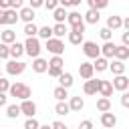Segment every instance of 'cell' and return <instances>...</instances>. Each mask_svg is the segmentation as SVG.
<instances>
[{
	"mask_svg": "<svg viewBox=\"0 0 129 129\" xmlns=\"http://www.w3.org/2000/svg\"><path fill=\"white\" fill-rule=\"evenodd\" d=\"M46 69H48V60H44L40 56L32 60V71L34 73H46Z\"/></svg>",
	"mask_w": 129,
	"mask_h": 129,
	"instance_id": "ffe728a7",
	"label": "cell"
},
{
	"mask_svg": "<svg viewBox=\"0 0 129 129\" xmlns=\"http://www.w3.org/2000/svg\"><path fill=\"white\" fill-rule=\"evenodd\" d=\"M83 91H85V95H97V91H99V79H97V81H95V79L85 81Z\"/></svg>",
	"mask_w": 129,
	"mask_h": 129,
	"instance_id": "d6986e66",
	"label": "cell"
},
{
	"mask_svg": "<svg viewBox=\"0 0 129 129\" xmlns=\"http://www.w3.org/2000/svg\"><path fill=\"white\" fill-rule=\"evenodd\" d=\"M22 46H24V52H26L28 56H32V58H38V56H40V50H42V48H40V40H38L36 36H34V38H26V42H24Z\"/></svg>",
	"mask_w": 129,
	"mask_h": 129,
	"instance_id": "7a4b0ae2",
	"label": "cell"
},
{
	"mask_svg": "<svg viewBox=\"0 0 129 129\" xmlns=\"http://www.w3.org/2000/svg\"><path fill=\"white\" fill-rule=\"evenodd\" d=\"M36 36H40V38H44V40H50V38H52V28H50V26H40L38 32H36Z\"/></svg>",
	"mask_w": 129,
	"mask_h": 129,
	"instance_id": "4dcf8cb0",
	"label": "cell"
},
{
	"mask_svg": "<svg viewBox=\"0 0 129 129\" xmlns=\"http://www.w3.org/2000/svg\"><path fill=\"white\" fill-rule=\"evenodd\" d=\"M67 14H69V12H67L64 8H60V6H58L56 10H52V18L56 20V24H64V20H67Z\"/></svg>",
	"mask_w": 129,
	"mask_h": 129,
	"instance_id": "cb8c5ba5",
	"label": "cell"
},
{
	"mask_svg": "<svg viewBox=\"0 0 129 129\" xmlns=\"http://www.w3.org/2000/svg\"><path fill=\"white\" fill-rule=\"evenodd\" d=\"M18 107H20V115H26L28 119L36 115V105H34V101H30V99L22 101V103H20Z\"/></svg>",
	"mask_w": 129,
	"mask_h": 129,
	"instance_id": "52a82bcc",
	"label": "cell"
},
{
	"mask_svg": "<svg viewBox=\"0 0 129 129\" xmlns=\"http://www.w3.org/2000/svg\"><path fill=\"white\" fill-rule=\"evenodd\" d=\"M83 52L89 58H99L101 56V50H99L97 42H93V40H83Z\"/></svg>",
	"mask_w": 129,
	"mask_h": 129,
	"instance_id": "3957f363",
	"label": "cell"
},
{
	"mask_svg": "<svg viewBox=\"0 0 129 129\" xmlns=\"http://www.w3.org/2000/svg\"><path fill=\"white\" fill-rule=\"evenodd\" d=\"M121 40H123V46H127V44H129V32H123Z\"/></svg>",
	"mask_w": 129,
	"mask_h": 129,
	"instance_id": "816d5d0a",
	"label": "cell"
},
{
	"mask_svg": "<svg viewBox=\"0 0 129 129\" xmlns=\"http://www.w3.org/2000/svg\"><path fill=\"white\" fill-rule=\"evenodd\" d=\"M10 8L12 10H20L22 8V0H10Z\"/></svg>",
	"mask_w": 129,
	"mask_h": 129,
	"instance_id": "f6af8a7d",
	"label": "cell"
},
{
	"mask_svg": "<svg viewBox=\"0 0 129 129\" xmlns=\"http://www.w3.org/2000/svg\"><path fill=\"white\" fill-rule=\"evenodd\" d=\"M0 42L2 44H12V42H16V32L14 30H10V28H6V30H2V34H0Z\"/></svg>",
	"mask_w": 129,
	"mask_h": 129,
	"instance_id": "9a60e30c",
	"label": "cell"
},
{
	"mask_svg": "<svg viewBox=\"0 0 129 129\" xmlns=\"http://www.w3.org/2000/svg\"><path fill=\"white\" fill-rule=\"evenodd\" d=\"M46 71H48V75H50V77H56V79H58V77H60V75L64 73L62 69H52V67H48Z\"/></svg>",
	"mask_w": 129,
	"mask_h": 129,
	"instance_id": "7bdbcfd3",
	"label": "cell"
},
{
	"mask_svg": "<svg viewBox=\"0 0 129 129\" xmlns=\"http://www.w3.org/2000/svg\"><path fill=\"white\" fill-rule=\"evenodd\" d=\"M46 50L52 52L54 56H60V54L64 52V44H62V40H58V38H50V40H46Z\"/></svg>",
	"mask_w": 129,
	"mask_h": 129,
	"instance_id": "277c9868",
	"label": "cell"
},
{
	"mask_svg": "<svg viewBox=\"0 0 129 129\" xmlns=\"http://www.w3.org/2000/svg\"><path fill=\"white\" fill-rule=\"evenodd\" d=\"M42 4H44L42 0H30V6H28V8H30V10H36V8H40Z\"/></svg>",
	"mask_w": 129,
	"mask_h": 129,
	"instance_id": "bcb514c9",
	"label": "cell"
},
{
	"mask_svg": "<svg viewBox=\"0 0 129 129\" xmlns=\"http://www.w3.org/2000/svg\"><path fill=\"white\" fill-rule=\"evenodd\" d=\"M99 34H101V38H103L105 42H111V36H113V32H111L109 28H101V30H99Z\"/></svg>",
	"mask_w": 129,
	"mask_h": 129,
	"instance_id": "f35d334b",
	"label": "cell"
},
{
	"mask_svg": "<svg viewBox=\"0 0 129 129\" xmlns=\"http://www.w3.org/2000/svg\"><path fill=\"white\" fill-rule=\"evenodd\" d=\"M18 18H22V20L28 24V22H32V18H34V10H30L28 6H24V8H20V12H18Z\"/></svg>",
	"mask_w": 129,
	"mask_h": 129,
	"instance_id": "603a6c76",
	"label": "cell"
},
{
	"mask_svg": "<svg viewBox=\"0 0 129 129\" xmlns=\"http://www.w3.org/2000/svg\"><path fill=\"white\" fill-rule=\"evenodd\" d=\"M38 129H50V125H40Z\"/></svg>",
	"mask_w": 129,
	"mask_h": 129,
	"instance_id": "db71d44e",
	"label": "cell"
},
{
	"mask_svg": "<svg viewBox=\"0 0 129 129\" xmlns=\"http://www.w3.org/2000/svg\"><path fill=\"white\" fill-rule=\"evenodd\" d=\"M18 22V12L16 10H6V24H16Z\"/></svg>",
	"mask_w": 129,
	"mask_h": 129,
	"instance_id": "d6a6232c",
	"label": "cell"
},
{
	"mask_svg": "<svg viewBox=\"0 0 129 129\" xmlns=\"http://www.w3.org/2000/svg\"><path fill=\"white\" fill-rule=\"evenodd\" d=\"M85 107V101L81 97H71V103H69V109L71 111H81Z\"/></svg>",
	"mask_w": 129,
	"mask_h": 129,
	"instance_id": "4316f807",
	"label": "cell"
},
{
	"mask_svg": "<svg viewBox=\"0 0 129 129\" xmlns=\"http://www.w3.org/2000/svg\"><path fill=\"white\" fill-rule=\"evenodd\" d=\"M93 64L91 62H81L79 64V75H81V79H85V81H91L93 79Z\"/></svg>",
	"mask_w": 129,
	"mask_h": 129,
	"instance_id": "9c48e42d",
	"label": "cell"
},
{
	"mask_svg": "<svg viewBox=\"0 0 129 129\" xmlns=\"http://www.w3.org/2000/svg\"><path fill=\"white\" fill-rule=\"evenodd\" d=\"M121 26H123V18H121V16L113 14V16H109V18H107V26H105V28H109L111 32H113V30H119Z\"/></svg>",
	"mask_w": 129,
	"mask_h": 129,
	"instance_id": "7c38bea8",
	"label": "cell"
},
{
	"mask_svg": "<svg viewBox=\"0 0 129 129\" xmlns=\"http://www.w3.org/2000/svg\"><path fill=\"white\" fill-rule=\"evenodd\" d=\"M115 77H119V75H125V62H121V60H115L113 58V62H109V67H107Z\"/></svg>",
	"mask_w": 129,
	"mask_h": 129,
	"instance_id": "e0dca14e",
	"label": "cell"
},
{
	"mask_svg": "<svg viewBox=\"0 0 129 129\" xmlns=\"http://www.w3.org/2000/svg\"><path fill=\"white\" fill-rule=\"evenodd\" d=\"M50 129H69V127H67L62 121H54V123L50 125Z\"/></svg>",
	"mask_w": 129,
	"mask_h": 129,
	"instance_id": "c3c4849f",
	"label": "cell"
},
{
	"mask_svg": "<svg viewBox=\"0 0 129 129\" xmlns=\"http://www.w3.org/2000/svg\"><path fill=\"white\" fill-rule=\"evenodd\" d=\"M83 36H85V26L69 30V42L71 44H83Z\"/></svg>",
	"mask_w": 129,
	"mask_h": 129,
	"instance_id": "5b68a950",
	"label": "cell"
},
{
	"mask_svg": "<svg viewBox=\"0 0 129 129\" xmlns=\"http://www.w3.org/2000/svg\"><path fill=\"white\" fill-rule=\"evenodd\" d=\"M26 69V64L22 60H8L6 62V73L8 75H22Z\"/></svg>",
	"mask_w": 129,
	"mask_h": 129,
	"instance_id": "8992f818",
	"label": "cell"
},
{
	"mask_svg": "<svg viewBox=\"0 0 129 129\" xmlns=\"http://www.w3.org/2000/svg\"><path fill=\"white\" fill-rule=\"evenodd\" d=\"M52 95L56 97V101H64V99L69 97V91H67V89H62V87H56V89L52 91Z\"/></svg>",
	"mask_w": 129,
	"mask_h": 129,
	"instance_id": "836d02e7",
	"label": "cell"
},
{
	"mask_svg": "<svg viewBox=\"0 0 129 129\" xmlns=\"http://www.w3.org/2000/svg\"><path fill=\"white\" fill-rule=\"evenodd\" d=\"M0 24H6V10H0Z\"/></svg>",
	"mask_w": 129,
	"mask_h": 129,
	"instance_id": "f5cc1de1",
	"label": "cell"
},
{
	"mask_svg": "<svg viewBox=\"0 0 129 129\" xmlns=\"http://www.w3.org/2000/svg\"><path fill=\"white\" fill-rule=\"evenodd\" d=\"M79 129H93V121H89V119L81 121V123H79Z\"/></svg>",
	"mask_w": 129,
	"mask_h": 129,
	"instance_id": "ee69618b",
	"label": "cell"
},
{
	"mask_svg": "<svg viewBox=\"0 0 129 129\" xmlns=\"http://www.w3.org/2000/svg\"><path fill=\"white\" fill-rule=\"evenodd\" d=\"M8 48H10V56H12V60H18V58L24 54V46H22V42H12Z\"/></svg>",
	"mask_w": 129,
	"mask_h": 129,
	"instance_id": "2e32d148",
	"label": "cell"
},
{
	"mask_svg": "<svg viewBox=\"0 0 129 129\" xmlns=\"http://www.w3.org/2000/svg\"><path fill=\"white\" fill-rule=\"evenodd\" d=\"M111 87H113V89H117V91H121V93H125V91L129 89V79H127L125 75H119V77H115V79H113Z\"/></svg>",
	"mask_w": 129,
	"mask_h": 129,
	"instance_id": "ba28073f",
	"label": "cell"
},
{
	"mask_svg": "<svg viewBox=\"0 0 129 129\" xmlns=\"http://www.w3.org/2000/svg\"><path fill=\"white\" fill-rule=\"evenodd\" d=\"M8 56H10L8 44H2V42H0V60H2V58H8Z\"/></svg>",
	"mask_w": 129,
	"mask_h": 129,
	"instance_id": "ab89813d",
	"label": "cell"
},
{
	"mask_svg": "<svg viewBox=\"0 0 129 129\" xmlns=\"http://www.w3.org/2000/svg\"><path fill=\"white\" fill-rule=\"evenodd\" d=\"M0 10H10V0H0Z\"/></svg>",
	"mask_w": 129,
	"mask_h": 129,
	"instance_id": "681fc988",
	"label": "cell"
},
{
	"mask_svg": "<svg viewBox=\"0 0 129 129\" xmlns=\"http://www.w3.org/2000/svg\"><path fill=\"white\" fill-rule=\"evenodd\" d=\"M115 123H117V117L109 111V113H101V125L103 127H107V129H113L115 127Z\"/></svg>",
	"mask_w": 129,
	"mask_h": 129,
	"instance_id": "5bb4252c",
	"label": "cell"
},
{
	"mask_svg": "<svg viewBox=\"0 0 129 129\" xmlns=\"http://www.w3.org/2000/svg\"><path fill=\"white\" fill-rule=\"evenodd\" d=\"M93 64V71H107V67H109V60L107 58H103V56H99V58H95V62H91Z\"/></svg>",
	"mask_w": 129,
	"mask_h": 129,
	"instance_id": "484cf974",
	"label": "cell"
},
{
	"mask_svg": "<svg viewBox=\"0 0 129 129\" xmlns=\"http://www.w3.org/2000/svg\"><path fill=\"white\" fill-rule=\"evenodd\" d=\"M62 56H52L50 60H48V67H52V69H62Z\"/></svg>",
	"mask_w": 129,
	"mask_h": 129,
	"instance_id": "8d00e7d4",
	"label": "cell"
},
{
	"mask_svg": "<svg viewBox=\"0 0 129 129\" xmlns=\"http://www.w3.org/2000/svg\"><path fill=\"white\" fill-rule=\"evenodd\" d=\"M97 93H101V97H103V99H109V97L113 95L111 81H103V79H99V91H97Z\"/></svg>",
	"mask_w": 129,
	"mask_h": 129,
	"instance_id": "30bf717a",
	"label": "cell"
},
{
	"mask_svg": "<svg viewBox=\"0 0 129 129\" xmlns=\"http://www.w3.org/2000/svg\"><path fill=\"white\" fill-rule=\"evenodd\" d=\"M79 4H81V0H60V2H58V6L64 8V10H67V8H75V6H79Z\"/></svg>",
	"mask_w": 129,
	"mask_h": 129,
	"instance_id": "d590c367",
	"label": "cell"
},
{
	"mask_svg": "<svg viewBox=\"0 0 129 129\" xmlns=\"http://www.w3.org/2000/svg\"><path fill=\"white\" fill-rule=\"evenodd\" d=\"M10 89V81H6L4 77H0V93H6Z\"/></svg>",
	"mask_w": 129,
	"mask_h": 129,
	"instance_id": "b9f144b4",
	"label": "cell"
},
{
	"mask_svg": "<svg viewBox=\"0 0 129 129\" xmlns=\"http://www.w3.org/2000/svg\"><path fill=\"white\" fill-rule=\"evenodd\" d=\"M28 38H34L36 36V32H38V26L34 24V22H28V24H24V30H22Z\"/></svg>",
	"mask_w": 129,
	"mask_h": 129,
	"instance_id": "83f0119b",
	"label": "cell"
},
{
	"mask_svg": "<svg viewBox=\"0 0 129 129\" xmlns=\"http://www.w3.org/2000/svg\"><path fill=\"white\" fill-rule=\"evenodd\" d=\"M38 127H40V123H38L34 117H30V119L24 121V129H38Z\"/></svg>",
	"mask_w": 129,
	"mask_h": 129,
	"instance_id": "74e56055",
	"label": "cell"
},
{
	"mask_svg": "<svg viewBox=\"0 0 129 129\" xmlns=\"http://www.w3.org/2000/svg\"><path fill=\"white\" fill-rule=\"evenodd\" d=\"M115 42H105L103 46H99V50H101V56L103 58H113V52H115Z\"/></svg>",
	"mask_w": 129,
	"mask_h": 129,
	"instance_id": "ac0fdd59",
	"label": "cell"
},
{
	"mask_svg": "<svg viewBox=\"0 0 129 129\" xmlns=\"http://www.w3.org/2000/svg\"><path fill=\"white\" fill-rule=\"evenodd\" d=\"M8 103V97H6V93H0V107H4Z\"/></svg>",
	"mask_w": 129,
	"mask_h": 129,
	"instance_id": "f907efd6",
	"label": "cell"
},
{
	"mask_svg": "<svg viewBox=\"0 0 129 129\" xmlns=\"http://www.w3.org/2000/svg\"><path fill=\"white\" fill-rule=\"evenodd\" d=\"M67 22L71 24V28L85 26V22H83V16H81L79 12H69V14H67Z\"/></svg>",
	"mask_w": 129,
	"mask_h": 129,
	"instance_id": "8fae6325",
	"label": "cell"
},
{
	"mask_svg": "<svg viewBox=\"0 0 129 129\" xmlns=\"http://www.w3.org/2000/svg\"><path fill=\"white\" fill-rule=\"evenodd\" d=\"M107 0H89V10H101V8H107Z\"/></svg>",
	"mask_w": 129,
	"mask_h": 129,
	"instance_id": "f546056e",
	"label": "cell"
},
{
	"mask_svg": "<svg viewBox=\"0 0 129 129\" xmlns=\"http://www.w3.org/2000/svg\"><path fill=\"white\" fill-rule=\"evenodd\" d=\"M113 58H115V60H121V62H125V58H129V46H123V44L115 46Z\"/></svg>",
	"mask_w": 129,
	"mask_h": 129,
	"instance_id": "4fadbf2b",
	"label": "cell"
},
{
	"mask_svg": "<svg viewBox=\"0 0 129 129\" xmlns=\"http://www.w3.org/2000/svg\"><path fill=\"white\" fill-rule=\"evenodd\" d=\"M54 113H56V115H69V113H71V109H69V103H64V101H58V103L54 105Z\"/></svg>",
	"mask_w": 129,
	"mask_h": 129,
	"instance_id": "f1b7e54d",
	"label": "cell"
},
{
	"mask_svg": "<svg viewBox=\"0 0 129 129\" xmlns=\"http://www.w3.org/2000/svg\"><path fill=\"white\" fill-rule=\"evenodd\" d=\"M0 77H2V73H0Z\"/></svg>",
	"mask_w": 129,
	"mask_h": 129,
	"instance_id": "11a10c76",
	"label": "cell"
},
{
	"mask_svg": "<svg viewBox=\"0 0 129 129\" xmlns=\"http://www.w3.org/2000/svg\"><path fill=\"white\" fill-rule=\"evenodd\" d=\"M6 115H8L10 119H16V117L20 115V107H18V105H8V107H6Z\"/></svg>",
	"mask_w": 129,
	"mask_h": 129,
	"instance_id": "e575fe53",
	"label": "cell"
},
{
	"mask_svg": "<svg viewBox=\"0 0 129 129\" xmlns=\"http://www.w3.org/2000/svg\"><path fill=\"white\" fill-rule=\"evenodd\" d=\"M121 105H123V107H129V93H127V91L121 93Z\"/></svg>",
	"mask_w": 129,
	"mask_h": 129,
	"instance_id": "7dc6e473",
	"label": "cell"
},
{
	"mask_svg": "<svg viewBox=\"0 0 129 129\" xmlns=\"http://www.w3.org/2000/svg\"><path fill=\"white\" fill-rule=\"evenodd\" d=\"M52 28V38H62L64 34H69V28H67V24H54V26H50Z\"/></svg>",
	"mask_w": 129,
	"mask_h": 129,
	"instance_id": "7402d4cb",
	"label": "cell"
},
{
	"mask_svg": "<svg viewBox=\"0 0 129 129\" xmlns=\"http://www.w3.org/2000/svg\"><path fill=\"white\" fill-rule=\"evenodd\" d=\"M73 83H75V81H73V75H71V73H62V75L58 77V87H62V89H67V91L73 87Z\"/></svg>",
	"mask_w": 129,
	"mask_h": 129,
	"instance_id": "44dd1931",
	"label": "cell"
},
{
	"mask_svg": "<svg viewBox=\"0 0 129 129\" xmlns=\"http://www.w3.org/2000/svg\"><path fill=\"white\" fill-rule=\"evenodd\" d=\"M10 95L12 97H16V99H20V101H26V99H30V95H32V91H30V87L28 85H24V83H14V85H10Z\"/></svg>",
	"mask_w": 129,
	"mask_h": 129,
	"instance_id": "6da1fadb",
	"label": "cell"
},
{
	"mask_svg": "<svg viewBox=\"0 0 129 129\" xmlns=\"http://www.w3.org/2000/svg\"><path fill=\"white\" fill-rule=\"evenodd\" d=\"M97 109H99L101 113H109V111H111V101H109V99H103V97H101V99L97 101Z\"/></svg>",
	"mask_w": 129,
	"mask_h": 129,
	"instance_id": "1f68e13d",
	"label": "cell"
},
{
	"mask_svg": "<svg viewBox=\"0 0 129 129\" xmlns=\"http://www.w3.org/2000/svg\"><path fill=\"white\" fill-rule=\"evenodd\" d=\"M99 12L97 10H87L85 12V16H83V22H89V24H97L99 22Z\"/></svg>",
	"mask_w": 129,
	"mask_h": 129,
	"instance_id": "d4e9b609",
	"label": "cell"
},
{
	"mask_svg": "<svg viewBox=\"0 0 129 129\" xmlns=\"http://www.w3.org/2000/svg\"><path fill=\"white\" fill-rule=\"evenodd\" d=\"M42 6H44L46 10H56V8H58V0H46Z\"/></svg>",
	"mask_w": 129,
	"mask_h": 129,
	"instance_id": "60d3db41",
	"label": "cell"
}]
</instances>
